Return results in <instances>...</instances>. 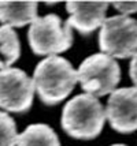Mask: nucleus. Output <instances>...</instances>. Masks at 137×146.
<instances>
[{
  "mask_svg": "<svg viewBox=\"0 0 137 146\" xmlns=\"http://www.w3.org/2000/svg\"><path fill=\"white\" fill-rule=\"evenodd\" d=\"M106 117L118 133L129 134L137 130V88H122L110 94Z\"/></svg>",
  "mask_w": 137,
  "mask_h": 146,
  "instance_id": "nucleus-7",
  "label": "nucleus"
},
{
  "mask_svg": "<svg viewBox=\"0 0 137 146\" xmlns=\"http://www.w3.org/2000/svg\"><path fill=\"white\" fill-rule=\"evenodd\" d=\"M77 83V71L69 60L48 56L41 60L33 75L34 90L47 105H55L70 94Z\"/></svg>",
  "mask_w": 137,
  "mask_h": 146,
  "instance_id": "nucleus-1",
  "label": "nucleus"
},
{
  "mask_svg": "<svg viewBox=\"0 0 137 146\" xmlns=\"http://www.w3.org/2000/svg\"><path fill=\"white\" fill-rule=\"evenodd\" d=\"M129 75H130L132 81L134 82L137 88V52L132 56V62H130V68H129Z\"/></svg>",
  "mask_w": 137,
  "mask_h": 146,
  "instance_id": "nucleus-14",
  "label": "nucleus"
},
{
  "mask_svg": "<svg viewBox=\"0 0 137 146\" xmlns=\"http://www.w3.org/2000/svg\"><path fill=\"white\" fill-rule=\"evenodd\" d=\"M18 139L17 126L7 112H0V146H15Z\"/></svg>",
  "mask_w": 137,
  "mask_h": 146,
  "instance_id": "nucleus-12",
  "label": "nucleus"
},
{
  "mask_svg": "<svg viewBox=\"0 0 137 146\" xmlns=\"http://www.w3.org/2000/svg\"><path fill=\"white\" fill-rule=\"evenodd\" d=\"M21 55V44L13 27L0 26V70L10 68Z\"/></svg>",
  "mask_w": 137,
  "mask_h": 146,
  "instance_id": "nucleus-11",
  "label": "nucleus"
},
{
  "mask_svg": "<svg viewBox=\"0 0 137 146\" xmlns=\"http://www.w3.org/2000/svg\"><path fill=\"white\" fill-rule=\"evenodd\" d=\"M33 79L21 68L0 70V108L7 112L23 113L33 104Z\"/></svg>",
  "mask_w": 137,
  "mask_h": 146,
  "instance_id": "nucleus-6",
  "label": "nucleus"
},
{
  "mask_svg": "<svg viewBox=\"0 0 137 146\" xmlns=\"http://www.w3.org/2000/svg\"><path fill=\"white\" fill-rule=\"evenodd\" d=\"M17 146H60L58 135L44 123L30 124L18 135Z\"/></svg>",
  "mask_w": 137,
  "mask_h": 146,
  "instance_id": "nucleus-10",
  "label": "nucleus"
},
{
  "mask_svg": "<svg viewBox=\"0 0 137 146\" xmlns=\"http://www.w3.org/2000/svg\"><path fill=\"white\" fill-rule=\"evenodd\" d=\"M121 79V68L115 59L104 53L86 57L77 71V81L86 94L102 97L112 93Z\"/></svg>",
  "mask_w": 137,
  "mask_h": 146,
  "instance_id": "nucleus-4",
  "label": "nucleus"
},
{
  "mask_svg": "<svg viewBox=\"0 0 137 146\" xmlns=\"http://www.w3.org/2000/svg\"><path fill=\"white\" fill-rule=\"evenodd\" d=\"M112 6L124 17H129V14L137 13V1H112Z\"/></svg>",
  "mask_w": 137,
  "mask_h": 146,
  "instance_id": "nucleus-13",
  "label": "nucleus"
},
{
  "mask_svg": "<svg viewBox=\"0 0 137 146\" xmlns=\"http://www.w3.org/2000/svg\"><path fill=\"white\" fill-rule=\"evenodd\" d=\"M111 146H128V145H124V143H114V145Z\"/></svg>",
  "mask_w": 137,
  "mask_h": 146,
  "instance_id": "nucleus-15",
  "label": "nucleus"
},
{
  "mask_svg": "<svg viewBox=\"0 0 137 146\" xmlns=\"http://www.w3.org/2000/svg\"><path fill=\"white\" fill-rule=\"evenodd\" d=\"M37 18V1H0V22L3 26L21 27Z\"/></svg>",
  "mask_w": 137,
  "mask_h": 146,
  "instance_id": "nucleus-9",
  "label": "nucleus"
},
{
  "mask_svg": "<svg viewBox=\"0 0 137 146\" xmlns=\"http://www.w3.org/2000/svg\"><path fill=\"white\" fill-rule=\"evenodd\" d=\"M106 112L96 97L78 94L66 102L62 112V128L73 138L93 139L102 133Z\"/></svg>",
  "mask_w": 137,
  "mask_h": 146,
  "instance_id": "nucleus-2",
  "label": "nucleus"
},
{
  "mask_svg": "<svg viewBox=\"0 0 137 146\" xmlns=\"http://www.w3.org/2000/svg\"><path fill=\"white\" fill-rule=\"evenodd\" d=\"M108 1H67L66 10L70 17L67 25L82 36L95 32L106 19Z\"/></svg>",
  "mask_w": 137,
  "mask_h": 146,
  "instance_id": "nucleus-8",
  "label": "nucleus"
},
{
  "mask_svg": "<svg viewBox=\"0 0 137 146\" xmlns=\"http://www.w3.org/2000/svg\"><path fill=\"white\" fill-rule=\"evenodd\" d=\"M27 40L36 55L56 56L72 46L73 32L58 15L48 14L45 17H37L30 23Z\"/></svg>",
  "mask_w": 137,
  "mask_h": 146,
  "instance_id": "nucleus-3",
  "label": "nucleus"
},
{
  "mask_svg": "<svg viewBox=\"0 0 137 146\" xmlns=\"http://www.w3.org/2000/svg\"><path fill=\"white\" fill-rule=\"evenodd\" d=\"M99 46L112 59L133 56L137 52V19L124 15L104 19L99 33Z\"/></svg>",
  "mask_w": 137,
  "mask_h": 146,
  "instance_id": "nucleus-5",
  "label": "nucleus"
}]
</instances>
